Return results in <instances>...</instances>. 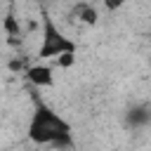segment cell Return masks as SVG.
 <instances>
[{
  "mask_svg": "<svg viewBox=\"0 0 151 151\" xmlns=\"http://www.w3.org/2000/svg\"><path fill=\"white\" fill-rule=\"evenodd\" d=\"M66 132V123L52 109H38L28 123V134L35 144H52Z\"/></svg>",
  "mask_w": 151,
  "mask_h": 151,
  "instance_id": "6da1fadb",
  "label": "cell"
},
{
  "mask_svg": "<svg viewBox=\"0 0 151 151\" xmlns=\"http://www.w3.org/2000/svg\"><path fill=\"white\" fill-rule=\"evenodd\" d=\"M68 50H76V40H71L66 33H61L54 24V19H45V28H42V42L35 52L38 59H47L52 61L57 54L61 52H68Z\"/></svg>",
  "mask_w": 151,
  "mask_h": 151,
  "instance_id": "7a4b0ae2",
  "label": "cell"
},
{
  "mask_svg": "<svg viewBox=\"0 0 151 151\" xmlns=\"http://www.w3.org/2000/svg\"><path fill=\"white\" fill-rule=\"evenodd\" d=\"M54 73L57 71L50 64H33V66L26 68V76L35 87H54V83H57Z\"/></svg>",
  "mask_w": 151,
  "mask_h": 151,
  "instance_id": "3957f363",
  "label": "cell"
},
{
  "mask_svg": "<svg viewBox=\"0 0 151 151\" xmlns=\"http://www.w3.org/2000/svg\"><path fill=\"white\" fill-rule=\"evenodd\" d=\"M78 64V52L76 50H68V52H61V54H57L52 61H50V66L54 68V71H71L73 66Z\"/></svg>",
  "mask_w": 151,
  "mask_h": 151,
  "instance_id": "277c9868",
  "label": "cell"
},
{
  "mask_svg": "<svg viewBox=\"0 0 151 151\" xmlns=\"http://www.w3.org/2000/svg\"><path fill=\"white\" fill-rule=\"evenodd\" d=\"M125 2H127V0H101L104 9H109V12H116V9L125 7Z\"/></svg>",
  "mask_w": 151,
  "mask_h": 151,
  "instance_id": "5b68a950",
  "label": "cell"
}]
</instances>
